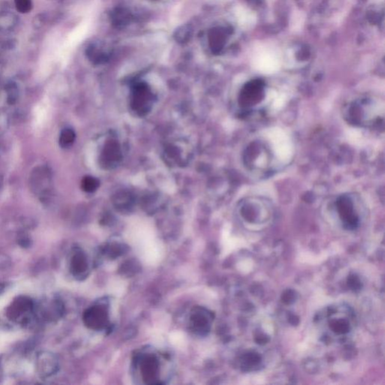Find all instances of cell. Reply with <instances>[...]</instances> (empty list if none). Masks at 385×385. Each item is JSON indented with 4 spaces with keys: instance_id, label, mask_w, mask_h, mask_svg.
<instances>
[{
    "instance_id": "8992f818",
    "label": "cell",
    "mask_w": 385,
    "mask_h": 385,
    "mask_svg": "<svg viewBox=\"0 0 385 385\" xmlns=\"http://www.w3.org/2000/svg\"><path fill=\"white\" fill-rule=\"evenodd\" d=\"M153 101V94L146 83H137L132 88L130 106L138 115H146L152 109Z\"/></svg>"
},
{
    "instance_id": "7a4b0ae2",
    "label": "cell",
    "mask_w": 385,
    "mask_h": 385,
    "mask_svg": "<svg viewBox=\"0 0 385 385\" xmlns=\"http://www.w3.org/2000/svg\"><path fill=\"white\" fill-rule=\"evenodd\" d=\"M384 107L378 100L372 98H362L350 103L345 116L348 122L355 126L372 127L378 125L383 119Z\"/></svg>"
},
{
    "instance_id": "4fadbf2b",
    "label": "cell",
    "mask_w": 385,
    "mask_h": 385,
    "mask_svg": "<svg viewBox=\"0 0 385 385\" xmlns=\"http://www.w3.org/2000/svg\"><path fill=\"white\" fill-rule=\"evenodd\" d=\"M331 317L329 325L333 333L338 336H343L350 332L351 325H350V319L348 317L336 316L334 313H331Z\"/></svg>"
},
{
    "instance_id": "30bf717a",
    "label": "cell",
    "mask_w": 385,
    "mask_h": 385,
    "mask_svg": "<svg viewBox=\"0 0 385 385\" xmlns=\"http://www.w3.org/2000/svg\"><path fill=\"white\" fill-rule=\"evenodd\" d=\"M70 272L78 280H83L89 275V259L86 253L81 248H75L72 253L70 260Z\"/></svg>"
},
{
    "instance_id": "e0dca14e",
    "label": "cell",
    "mask_w": 385,
    "mask_h": 385,
    "mask_svg": "<svg viewBox=\"0 0 385 385\" xmlns=\"http://www.w3.org/2000/svg\"><path fill=\"white\" fill-rule=\"evenodd\" d=\"M100 182L95 177L91 176H87L84 177L81 182V188L85 192H94L98 188Z\"/></svg>"
},
{
    "instance_id": "5b68a950",
    "label": "cell",
    "mask_w": 385,
    "mask_h": 385,
    "mask_svg": "<svg viewBox=\"0 0 385 385\" xmlns=\"http://www.w3.org/2000/svg\"><path fill=\"white\" fill-rule=\"evenodd\" d=\"M336 210L345 229L353 230L359 226L360 216L354 196L350 195L339 196L336 202Z\"/></svg>"
},
{
    "instance_id": "2e32d148",
    "label": "cell",
    "mask_w": 385,
    "mask_h": 385,
    "mask_svg": "<svg viewBox=\"0 0 385 385\" xmlns=\"http://www.w3.org/2000/svg\"><path fill=\"white\" fill-rule=\"evenodd\" d=\"M75 139V132L72 129H64L60 136V144L61 147H69L73 144Z\"/></svg>"
},
{
    "instance_id": "d6986e66",
    "label": "cell",
    "mask_w": 385,
    "mask_h": 385,
    "mask_svg": "<svg viewBox=\"0 0 385 385\" xmlns=\"http://www.w3.org/2000/svg\"><path fill=\"white\" fill-rule=\"evenodd\" d=\"M348 284H349L350 287L353 290H359L361 287V281H360L359 278L356 276H350L349 279H348Z\"/></svg>"
},
{
    "instance_id": "52a82bcc",
    "label": "cell",
    "mask_w": 385,
    "mask_h": 385,
    "mask_svg": "<svg viewBox=\"0 0 385 385\" xmlns=\"http://www.w3.org/2000/svg\"><path fill=\"white\" fill-rule=\"evenodd\" d=\"M34 309V303L31 299L19 297L8 308L7 317L15 323L26 325L31 321Z\"/></svg>"
},
{
    "instance_id": "9a60e30c",
    "label": "cell",
    "mask_w": 385,
    "mask_h": 385,
    "mask_svg": "<svg viewBox=\"0 0 385 385\" xmlns=\"http://www.w3.org/2000/svg\"><path fill=\"white\" fill-rule=\"evenodd\" d=\"M125 248L126 247L124 245L119 244V243L107 244L103 248V252L104 253L105 256L110 258H116L124 254Z\"/></svg>"
},
{
    "instance_id": "5bb4252c",
    "label": "cell",
    "mask_w": 385,
    "mask_h": 385,
    "mask_svg": "<svg viewBox=\"0 0 385 385\" xmlns=\"http://www.w3.org/2000/svg\"><path fill=\"white\" fill-rule=\"evenodd\" d=\"M261 364V358L256 353H247L243 355L241 359L242 368L245 371L254 370Z\"/></svg>"
},
{
    "instance_id": "ba28073f",
    "label": "cell",
    "mask_w": 385,
    "mask_h": 385,
    "mask_svg": "<svg viewBox=\"0 0 385 385\" xmlns=\"http://www.w3.org/2000/svg\"><path fill=\"white\" fill-rule=\"evenodd\" d=\"M213 320V313L208 309L196 306L190 312L188 321L190 331L196 336H206L210 332Z\"/></svg>"
},
{
    "instance_id": "3957f363",
    "label": "cell",
    "mask_w": 385,
    "mask_h": 385,
    "mask_svg": "<svg viewBox=\"0 0 385 385\" xmlns=\"http://www.w3.org/2000/svg\"><path fill=\"white\" fill-rule=\"evenodd\" d=\"M240 216L245 224L260 227L271 220L273 210L271 204L261 198L250 197L242 202Z\"/></svg>"
},
{
    "instance_id": "7c38bea8",
    "label": "cell",
    "mask_w": 385,
    "mask_h": 385,
    "mask_svg": "<svg viewBox=\"0 0 385 385\" xmlns=\"http://www.w3.org/2000/svg\"><path fill=\"white\" fill-rule=\"evenodd\" d=\"M122 158V151L119 143L114 140L108 141L102 152L100 158L102 166L111 169L119 164Z\"/></svg>"
},
{
    "instance_id": "6da1fadb",
    "label": "cell",
    "mask_w": 385,
    "mask_h": 385,
    "mask_svg": "<svg viewBox=\"0 0 385 385\" xmlns=\"http://www.w3.org/2000/svg\"><path fill=\"white\" fill-rule=\"evenodd\" d=\"M164 361L166 358L155 350L147 349L138 352L133 359V370L136 379L144 384H164Z\"/></svg>"
},
{
    "instance_id": "277c9868",
    "label": "cell",
    "mask_w": 385,
    "mask_h": 385,
    "mask_svg": "<svg viewBox=\"0 0 385 385\" xmlns=\"http://www.w3.org/2000/svg\"><path fill=\"white\" fill-rule=\"evenodd\" d=\"M83 321L88 329L94 331H107L111 325L108 304L100 301L90 306L83 314Z\"/></svg>"
},
{
    "instance_id": "9c48e42d",
    "label": "cell",
    "mask_w": 385,
    "mask_h": 385,
    "mask_svg": "<svg viewBox=\"0 0 385 385\" xmlns=\"http://www.w3.org/2000/svg\"><path fill=\"white\" fill-rule=\"evenodd\" d=\"M265 97V84L260 80L250 81L241 90L239 103L243 108L256 106Z\"/></svg>"
},
{
    "instance_id": "8fae6325",
    "label": "cell",
    "mask_w": 385,
    "mask_h": 385,
    "mask_svg": "<svg viewBox=\"0 0 385 385\" xmlns=\"http://www.w3.org/2000/svg\"><path fill=\"white\" fill-rule=\"evenodd\" d=\"M36 368L38 374L42 378L52 376L59 369L57 358L51 352H41L36 359Z\"/></svg>"
},
{
    "instance_id": "ffe728a7",
    "label": "cell",
    "mask_w": 385,
    "mask_h": 385,
    "mask_svg": "<svg viewBox=\"0 0 385 385\" xmlns=\"http://www.w3.org/2000/svg\"><path fill=\"white\" fill-rule=\"evenodd\" d=\"M295 299V293L291 290H287L283 295V300H284V303H293V300Z\"/></svg>"
},
{
    "instance_id": "ac0fdd59",
    "label": "cell",
    "mask_w": 385,
    "mask_h": 385,
    "mask_svg": "<svg viewBox=\"0 0 385 385\" xmlns=\"http://www.w3.org/2000/svg\"><path fill=\"white\" fill-rule=\"evenodd\" d=\"M15 3L17 10L20 13H29L32 10V0H15Z\"/></svg>"
}]
</instances>
